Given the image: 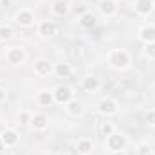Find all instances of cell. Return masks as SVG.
Returning a JSON list of instances; mask_svg holds the SVG:
<instances>
[{
	"label": "cell",
	"mask_w": 155,
	"mask_h": 155,
	"mask_svg": "<svg viewBox=\"0 0 155 155\" xmlns=\"http://www.w3.org/2000/svg\"><path fill=\"white\" fill-rule=\"evenodd\" d=\"M25 51H24V47H11L7 52H5V60H7V63H11V65H22L24 61H25Z\"/></svg>",
	"instance_id": "277c9868"
},
{
	"label": "cell",
	"mask_w": 155,
	"mask_h": 155,
	"mask_svg": "<svg viewBox=\"0 0 155 155\" xmlns=\"http://www.w3.org/2000/svg\"><path fill=\"white\" fill-rule=\"evenodd\" d=\"M52 13H54L56 16H65V15L69 13V4L63 2V0L54 2V5H52Z\"/></svg>",
	"instance_id": "ffe728a7"
},
{
	"label": "cell",
	"mask_w": 155,
	"mask_h": 155,
	"mask_svg": "<svg viewBox=\"0 0 155 155\" xmlns=\"http://www.w3.org/2000/svg\"><path fill=\"white\" fill-rule=\"evenodd\" d=\"M97 108H99V112H101L103 116H114V114H117V110H119L117 101L116 99H112V97H105V99H101L99 105H97Z\"/></svg>",
	"instance_id": "8992f818"
},
{
	"label": "cell",
	"mask_w": 155,
	"mask_h": 155,
	"mask_svg": "<svg viewBox=\"0 0 155 155\" xmlns=\"http://www.w3.org/2000/svg\"><path fill=\"white\" fill-rule=\"evenodd\" d=\"M4 101H5V90H4V88H0V105H2Z\"/></svg>",
	"instance_id": "83f0119b"
},
{
	"label": "cell",
	"mask_w": 155,
	"mask_h": 155,
	"mask_svg": "<svg viewBox=\"0 0 155 155\" xmlns=\"http://www.w3.org/2000/svg\"><path fill=\"white\" fill-rule=\"evenodd\" d=\"M38 103L41 105V107H51V105L54 103V94H52V92H49V90L40 92V94H38Z\"/></svg>",
	"instance_id": "d6986e66"
},
{
	"label": "cell",
	"mask_w": 155,
	"mask_h": 155,
	"mask_svg": "<svg viewBox=\"0 0 155 155\" xmlns=\"http://www.w3.org/2000/svg\"><path fill=\"white\" fill-rule=\"evenodd\" d=\"M108 63L114 69H126L130 65V54L124 49H114L108 54Z\"/></svg>",
	"instance_id": "7a4b0ae2"
},
{
	"label": "cell",
	"mask_w": 155,
	"mask_h": 155,
	"mask_svg": "<svg viewBox=\"0 0 155 155\" xmlns=\"http://www.w3.org/2000/svg\"><path fill=\"white\" fill-rule=\"evenodd\" d=\"M96 22H97V18H96V15L90 13V11H87L85 15L79 16V25L85 27V29H92V27L96 25Z\"/></svg>",
	"instance_id": "5bb4252c"
},
{
	"label": "cell",
	"mask_w": 155,
	"mask_h": 155,
	"mask_svg": "<svg viewBox=\"0 0 155 155\" xmlns=\"http://www.w3.org/2000/svg\"><path fill=\"white\" fill-rule=\"evenodd\" d=\"M139 40L141 41H144V43H152L155 41V25H143L141 29H139Z\"/></svg>",
	"instance_id": "9c48e42d"
},
{
	"label": "cell",
	"mask_w": 155,
	"mask_h": 155,
	"mask_svg": "<svg viewBox=\"0 0 155 155\" xmlns=\"http://www.w3.org/2000/svg\"><path fill=\"white\" fill-rule=\"evenodd\" d=\"M0 139H2V143H4L5 148H15L18 144V141H20V135L15 130H4L0 134Z\"/></svg>",
	"instance_id": "ba28073f"
},
{
	"label": "cell",
	"mask_w": 155,
	"mask_h": 155,
	"mask_svg": "<svg viewBox=\"0 0 155 155\" xmlns=\"http://www.w3.org/2000/svg\"><path fill=\"white\" fill-rule=\"evenodd\" d=\"M38 31H40L41 36H52V35H56V24L51 22V20H43L40 24Z\"/></svg>",
	"instance_id": "9a60e30c"
},
{
	"label": "cell",
	"mask_w": 155,
	"mask_h": 155,
	"mask_svg": "<svg viewBox=\"0 0 155 155\" xmlns=\"http://www.w3.org/2000/svg\"><path fill=\"white\" fill-rule=\"evenodd\" d=\"M135 11L141 16H148L153 11V0H135Z\"/></svg>",
	"instance_id": "30bf717a"
},
{
	"label": "cell",
	"mask_w": 155,
	"mask_h": 155,
	"mask_svg": "<svg viewBox=\"0 0 155 155\" xmlns=\"http://www.w3.org/2000/svg\"><path fill=\"white\" fill-rule=\"evenodd\" d=\"M99 11L105 16H114L117 11V2L116 0H101L99 2Z\"/></svg>",
	"instance_id": "7c38bea8"
},
{
	"label": "cell",
	"mask_w": 155,
	"mask_h": 155,
	"mask_svg": "<svg viewBox=\"0 0 155 155\" xmlns=\"http://www.w3.org/2000/svg\"><path fill=\"white\" fill-rule=\"evenodd\" d=\"M11 36H13V27L2 24V25H0V40H9Z\"/></svg>",
	"instance_id": "7402d4cb"
},
{
	"label": "cell",
	"mask_w": 155,
	"mask_h": 155,
	"mask_svg": "<svg viewBox=\"0 0 155 155\" xmlns=\"http://www.w3.org/2000/svg\"><path fill=\"white\" fill-rule=\"evenodd\" d=\"M54 103H60V105H67L71 99H74V92L71 87H65V85H60L54 88Z\"/></svg>",
	"instance_id": "3957f363"
},
{
	"label": "cell",
	"mask_w": 155,
	"mask_h": 155,
	"mask_svg": "<svg viewBox=\"0 0 155 155\" xmlns=\"http://www.w3.org/2000/svg\"><path fill=\"white\" fill-rule=\"evenodd\" d=\"M5 150V146H4V143H2V139H0V152H4Z\"/></svg>",
	"instance_id": "f1b7e54d"
},
{
	"label": "cell",
	"mask_w": 155,
	"mask_h": 155,
	"mask_svg": "<svg viewBox=\"0 0 155 155\" xmlns=\"http://www.w3.org/2000/svg\"><path fill=\"white\" fill-rule=\"evenodd\" d=\"M15 22L22 27H31L35 24V15L31 9H20L16 15H15Z\"/></svg>",
	"instance_id": "5b68a950"
},
{
	"label": "cell",
	"mask_w": 155,
	"mask_h": 155,
	"mask_svg": "<svg viewBox=\"0 0 155 155\" xmlns=\"http://www.w3.org/2000/svg\"><path fill=\"white\" fill-rule=\"evenodd\" d=\"M78 153L79 155H88L92 150H94V143L90 139H79L78 141V146H76Z\"/></svg>",
	"instance_id": "e0dca14e"
},
{
	"label": "cell",
	"mask_w": 155,
	"mask_h": 155,
	"mask_svg": "<svg viewBox=\"0 0 155 155\" xmlns=\"http://www.w3.org/2000/svg\"><path fill=\"white\" fill-rule=\"evenodd\" d=\"M56 155H69V153H63V152H61V153H56Z\"/></svg>",
	"instance_id": "4dcf8cb0"
},
{
	"label": "cell",
	"mask_w": 155,
	"mask_h": 155,
	"mask_svg": "<svg viewBox=\"0 0 155 155\" xmlns=\"http://www.w3.org/2000/svg\"><path fill=\"white\" fill-rule=\"evenodd\" d=\"M31 119H33V114H31L29 110H22V112L18 114V123H20V126L31 124Z\"/></svg>",
	"instance_id": "44dd1931"
},
{
	"label": "cell",
	"mask_w": 155,
	"mask_h": 155,
	"mask_svg": "<svg viewBox=\"0 0 155 155\" xmlns=\"http://www.w3.org/2000/svg\"><path fill=\"white\" fill-rule=\"evenodd\" d=\"M144 56L150 58V60H155V41L144 45Z\"/></svg>",
	"instance_id": "cb8c5ba5"
},
{
	"label": "cell",
	"mask_w": 155,
	"mask_h": 155,
	"mask_svg": "<svg viewBox=\"0 0 155 155\" xmlns=\"http://www.w3.org/2000/svg\"><path fill=\"white\" fill-rule=\"evenodd\" d=\"M31 126L35 128V130H45L47 126H49V117L45 116V114H33V119H31Z\"/></svg>",
	"instance_id": "4fadbf2b"
},
{
	"label": "cell",
	"mask_w": 155,
	"mask_h": 155,
	"mask_svg": "<svg viewBox=\"0 0 155 155\" xmlns=\"http://www.w3.org/2000/svg\"><path fill=\"white\" fill-rule=\"evenodd\" d=\"M81 87L87 92H96L101 87V81H99V78H96V76H85L83 81H81Z\"/></svg>",
	"instance_id": "8fae6325"
},
{
	"label": "cell",
	"mask_w": 155,
	"mask_h": 155,
	"mask_svg": "<svg viewBox=\"0 0 155 155\" xmlns=\"http://www.w3.org/2000/svg\"><path fill=\"white\" fill-rule=\"evenodd\" d=\"M144 121H146V124L155 126V110H148L146 116H144Z\"/></svg>",
	"instance_id": "d4e9b609"
},
{
	"label": "cell",
	"mask_w": 155,
	"mask_h": 155,
	"mask_svg": "<svg viewBox=\"0 0 155 155\" xmlns=\"http://www.w3.org/2000/svg\"><path fill=\"white\" fill-rule=\"evenodd\" d=\"M105 146H107V150H108V152H112V153H117V152H123V150L128 146V139H126V135L114 132V134L107 135Z\"/></svg>",
	"instance_id": "6da1fadb"
},
{
	"label": "cell",
	"mask_w": 155,
	"mask_h": 155,
	"mask_svg": "<svg viewBox=\"0 0 155 155\" xmlns=\"http://www.w3.org/2000/svg\"><path fill=\"white\" fill-rule=\"evenodd\" d=\"M116 132V126L110 123V121H105L103 124H101V134L103 135H110V134H114Z\"/></svg>",
	"instance_id": "603a6c76"
},
{
	"label": "cell",
	"mask_w": 155,
	"mask_h": 155,
	"mask_svg": "<svg viewBox=\"0 0 155 155\" xmlns=\"http://www.w3.org/2000/svg\"><path fill=\"white\" fill-rule=\"evenodd\" d=\"M67 112L72 117H79L83 114V103L78 101V99H71V101L67 103Z\"/></svg>",
	"instance_id": "2e32d148"
},
{
	"label": "cell",
	"mask_w": 155,
	"mask_h": 155,
	"mask_svg": "<svg viewBox=\"0 0 155 155\" xmlns=\"http://www.w3.org/2000/svg\"><path fill=\"white\" fill-rule=\"evenodd\" d=\"M54 74L58 78H69L72 74V67H71V63H56V67H54Z\"/></svg>",
	"instance_id": "ac0fdd59"
},
{
	"label": "cell",
	"mask_w": 155,
	"mask_h": 155,
	"mask_svg": "<svg viewBox=\"0 0 155 155\" xmlns=\"http://www.w3.org/2000/svg\"><path fill=\"white\" fill-rule=\"evenodd\" d=\"M74 13H76V15H85V13H87V5H83V4L74 5Z\"/></svg>",
	"instance_id": "4316f807"
},
{
	"label": "cell",
	"mask_w": 155,
	"mask_h": 155,
	"mask_svg": "<svg viewBox=\"0 0 155 155\" xmlns=\"http://www.w3.org/2000/svg\"><path fill=\"white\" fill-rule=\"evenodd\" d=\"M150 150H152V148H150L148 143H141V144H139V153L141 155H148L150 153Z\"/></svg>",
	"instance_id": "484cf974"
},
{
	"label": "cell",
	"mask_w": 155,
	"mask_h": 155,
	"mask_svg": "<svg viewBox=\"0 0 155 155\" xmlns=\"http://www.w3.org/2000/svg\"><path fill=\"white\" fill-rule=\"evenodd\" d=\"M0 155H13V153H11V152H5V150H4V152H0Z\"/></svg>",
	"instance_id": "f546056e"
},
{
	"label": "cell",
	"mask_w": 155,
	"mask_h": 155,
	"mask_svg": "<svg viewBox=\"0 0 155 155\" xmlns=\"http://www.w3.org/2000/svg\"><path fill=\"white\" fill-rule=\"evenodd\" d=\"M35 72H36L38 76L45 78V76H51V74L54 72V67H52V63H51L49 60L40 58V60L35 61Z\"/></svg>",
	"instance_id": "52a82bcc"
}]
</instances>
